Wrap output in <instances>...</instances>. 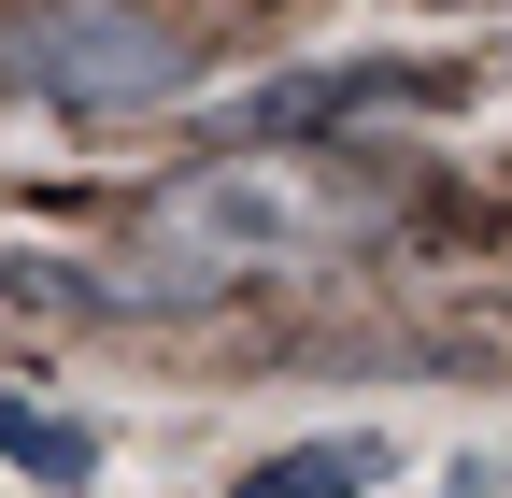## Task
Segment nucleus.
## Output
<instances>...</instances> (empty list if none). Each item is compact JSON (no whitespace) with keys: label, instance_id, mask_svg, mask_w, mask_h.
Wrapping results in <instances>:
<instances>
[{"label":"nucleus","instance_id":"nucleus-1","mask_svg":"<svg viewBox=\"0 0 512 498\" xmlns=\"http://www.w3.org/2000/svg\"><path fill=\"white\" fill-rule=\"evenodd\" d=\"M0 72L43 100H171L185 86V29H157L143 0H29L0 29Z\"/></svg>","mask_w":512,"mask_h":498},{"label":"nucleus","instance_id":"nucleus-2","mask_svg":"<svg viewBox=\"0 0 512 498\" xmlns=\"http://www.w3.org/2000/svg\"><path fill=\"white\" fill-rule=\"evenodd\" d=\"M157 228L185 242V285H228V271H271L299 242V185H285V157H228L200 185H171Z\"/></svg>","mask_w":512,"mask_h":498},{"label":"nucleus","instance_id":"nucleus-3","mask_svg":"<svg viewBox=\"0 0 512 498\" xmlns=\"http://www.w3.org/2000/svg\"><path fill=\"white\" fill-rule=\"evenodd\" d=\"M370 100H413V72H285V86L242 100V129L256 143H313V129H342V114H370Z\"/></svg>","mask_w":512,"mask_h":498},{"label":"nucleus","instance_id":"nucleus-4","mask_svg":"<svg viewBox=\"0 0 512 498\" xmlns=\"http://www.w3.org/2000/svg\"><path fill=\"white\" fill-rule=\"evenodd\" d=\"M0 470H43V484H86L100 470V442L72 413H29V399H0Z\"/></svg>","mask_w":512,"mask_h":498},{"label":"nucleus","instance_id":"nucleus-5","mask_svg":"<svg viewBox=\"0 0 512 498\" xmlns=\"http://www.w3.org/2000/svg\"><path fill=\"white\" fill-rule=\"evenodd\" d=\"M384 470H399L384 442H299V456L256 470V498H328V484H384Z\"/></svg>","mask_w":512,"mask_h":498}]
</instances>
